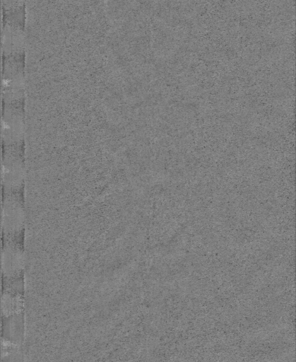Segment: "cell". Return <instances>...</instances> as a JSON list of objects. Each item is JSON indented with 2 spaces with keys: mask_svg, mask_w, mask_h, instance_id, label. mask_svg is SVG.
<instances>
[{
  "mask_svg": "<svg viewBox=\"0 0 296 362\" xmlns=\"http://www.w3.org/2000/svg\"><path fill=\"white\" fill-rule=\"evenodd\" d=\"M4 192H20L25 182L24 167L20 158L8 157L3 164Z\"/></svg>",
  "mask_w": 296,
  "mask_h": 362,
  "instance_id": "obj_3",
  "label": "cell"
},
{
  "mask_svg": "<svg viewBox=\"0 0 296 362\" xmlns=\"http://www.w3.org/2000/svg\"><path fill=\"white\" fill-rule=\"evenodd\" d=\"M2 223L5 239H22L25 227V207L20 192H5Z\"/></svg>",
  "mask_w": 296,
  "mask_h": 362,
  "instance_id": "obj_1",
  "label": "cell"
},
{
  "mask_svg": "<svg viewBox=\"0 0 296 362\" xmlns=\"http://www.w3.org/2000/svg\"><path fill=\"white\" fill-rule=\"evenodd\" d=\"M24 266L25 255L22 239H5L2 253L4 280L23 278Z\"/></svg>",
  "mask_w": 296,
  "mask_h": 362,
  "instance_id": "obj_2",
  "label": "cell"
}]
</instances>
